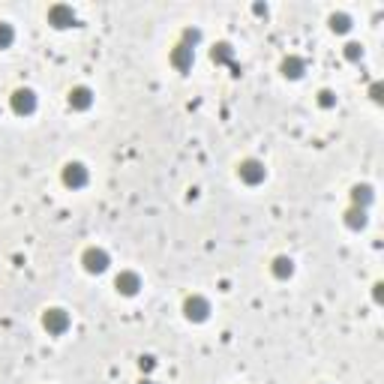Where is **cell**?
I'll list each match as a JSON object with an SVG mask.
<instances>
[{
  "mask_svg": "<svg viewBox=\"0 0 384 384\" xmlns=\"http://www.w3.org/2000/svg\"><path fill=\"white\" fill-rule=\"evenodd\" d=\"M186 315H195V318H204L207 315V303L201 300V297H195V300H186Z\"/></svg>",
  "mask_w": 384,
  "mask_h": 384,
  "instance_id": "3957f363",
  "label": "cell"
},
{
  "mask_svg": "<svg viewBox=\"0 0 384 384\" xmlns=\"http://www.w3.org/2000/svg\"><path fill=\"white\" fill-rule=\"evenodd\" d=\"M69 102H75V105H81V108H84V105L90 102V99H88V90H75V93H69Z\"/></svg>",
  "mask_w": 384,
  "mask_h": 384,
  "instance_id": "52a82bcc",
  "label": "cell"
},
{
  "mask_svg": "<svg viewBox=\"0 0 384 384\" xmlns=\"http://www.w3.org/2000/svg\"><path fill=\"white\" fill-rule=\"evenodd\" d=\"M66 183H72V186L84 183V171H81V165H69V171H66Z\"/></svg>",
  "mask_w": 384,
  "mask_h": 384,
  "instance_id": "8992f818",
  "label": "cell"
},
{
  "mask_svg": "<svg viewBox=\"0 0 384 384\" xmlns=\"http://www.w3.org/2000/svg\"><path fill=\"white\" fill-rule=\"evenodd\" d=\"M9 39H12V30L6 24H0V45H9Z\"/></svg>",
  "mask_w": 384,
  "mask_h": 384,
  "instance_id": "ba28073f",
  "label": "cell"
},
{
  "mask_svg": "<svg viewBox=\"0 0 384 384\" xmlns=\"http://www.w3.org/2000/svg\"><path fill=\"white\" fill-rule=\"evenodd\" d=\"M117 288H120L123 294H135V288H138V276H132V273L117 276Z\"/></svg>",
  "mask_w": 384,
  "mask_h": 384,
  "instance_id": "7a4b0ae2",
  "label": "cell"
},
{
  "mask_svg": "<svg viewBox=\"0 0 384 384\" xmlns=\"http://www.w3.org/2000/svg\"><path fill=\"white\" fill-rule=\"evenodd\" d=\"M240 174H243L246 180H258V177H264V171H261L258 162H246L243 168H240Z\"/></svg>",
  "mask_w": 384,
  "mask_h": 384,
  "instance_id": "5b68a950",
  "label": "cell"
},
{
  "mask_svg": "<svg viewBox=\"0 0 384 384\" xmlns=\"http://www.w3.org/2000/svg\"><path fill=\"white\" fill-rule=\"evenodd\" d=\"M84 261H88V270H105L108 258H105L102 249H88V252H84Z\"/></svg>",
  "mask_w": 384,
  "mask_h": 384,
  "instance_id": "6da1fadb",
  "label": "cell"
},
{
  "mask_svg": "<svg viewBox=\"0 0 384 384\" xmlns=\"http://www.w3.org/2000/svg\"><path fill=\"white\" fill-rule=\"evenodd\" d=\"M63 324H66V315L60 312V309H51V312L45 315V327H51V330H63Z\"/></svg>",
  "mask_w": 384,
  "mask_h": 384,
  "instance_id": "277c9868",
  "label": "cell"
}]
</instances>
